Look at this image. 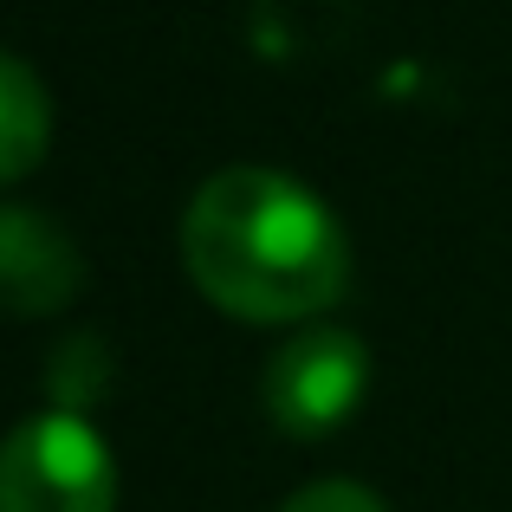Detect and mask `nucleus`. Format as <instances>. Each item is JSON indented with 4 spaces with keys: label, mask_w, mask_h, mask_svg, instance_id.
I'll return each mask as SVG.
<instances>
[{
    "label": "nucleus",
    "mask_w": 512,
    "mask_h": 512,
    "mask_svg": "<svg viewBox=\"0 0 512 512\" xmlns=\"http://www.w3.org/2000/svg\"><path fill=\"white\" fill-rule=\"evenodd\" d=\"M363 389H370V350H363V338L312 325L266 363L260 396H266V415H273L286 435L312 441V435H331V428L350 422Z\"/></svg>",
    "instance_id": "3"
},
{
    "label": "nucleus",
    "mask_w": 512,
    "mask_h": 512,
    "mask_svg": "<svg viewBox=\"0 0 512 512\" xmlns=\"http://www.w3.org/2000/svg\"><path fill=\"white\" fill-rule=\"evenodd\" d=\"M182 260L221 312L292 325L338 305L350 247L331 208L279 169H221L182 214Z\"/></svg>",
    "instance_id": "1"
},
{
    "label": "nucleus",
    "mask_w": 512,
    "mask_h": 512,
    "mask_svg": "<svg viewBox=\"0 0 512 512\" xmlns=\"http://www.w3.org/2000/svg\"><path fill=\"white\" fill-rule=\"evenodd\" d=\"M85 266H78V247L52 214L39 208H0V305L20 318L59 312L78 292Z\"/></svg>",
    "instance_id": "4"
},
{
    "label": "nucleus",
    "mask_w": 512,
    "mask_h": 512,
    "mask_svg": "<svg viewBox=\"0 0 512 512\" xmlns=\"http://www.w3.org/2000/svg\"><path fill=\"white\" fill-rule=\"evenodd\" d=\"M52 143V98L33 78V65L0 52V182H20L39 169Z\"/></svg>",
    "instance_id": "5"
},
{
    "label": "nucleus",
    "mask_w": 512,
    "mask_h": 512,
    "mask_svg": "<svg viewBox=\"0 0 512 512\" xmlns=\"http://www.w3.org/2000/svg\"><path fill=\"white\" fill-rule=\"evenodd\" d=\"M286 512H389L370 487H350V480H318L299 500H286Z\"/></svg>",
    "instance_id": "6"
},
{
    "label": "nucleus",
    "mask_w": 512,
    "mask_h": 512,
    "mask_svg": "<svg viewBox=\"0 0 512 512\" xmlns=\"http://www.w3.org/2000/svg\"><path fill=\"white\" fill-rule=\"evenodd\" d=\"M117 461L72 409H39L0 441V512H111Z\"/></svg>",
    "instance_id": "2"
}]
</instances>
